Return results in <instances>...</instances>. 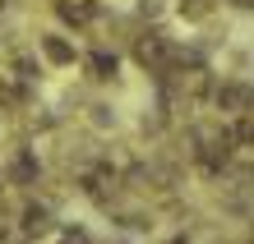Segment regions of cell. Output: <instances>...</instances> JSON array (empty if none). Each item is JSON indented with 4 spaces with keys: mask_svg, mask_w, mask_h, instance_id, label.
Instances as JSON below:
<instances>
[{
    "mask_svg": "<svg viewBox=\"0 0 254 244\" xmlns=\"http://www.w3.org/2000/svg\"><path fill=\"white\" fill-rule=\"evenodd\" d=\"M61 14H65L69 23H88V19H93V5H88V0H79V5H69V0H65V5H61Z\"/></svg>",
    "mask_w": 254,
    "mask_h": 244,
    "instance_id": "3",
    "label": "cell"
},
{
    "mask_svg": "<svg viewBox=\"0 0 254 244\" xmlns=\"http://www.w3.org/2000/svg\"><path fill=\"white\" fill-rule=\"evenodd\" d=\"M42 51H47V60H56V65H74V47H69V42L65 37H42Z\"/></svg>",
    "mask_w": 254,
    "mask_h": 244,
    "instance_id": "2",
    "label": "cell"
},
{
    "mask_svg": "<svg viewBox=\"0 0 254 244\" xmlns=\"http://www.w3.org/2000/svg\"><path fill=\"white\" fill-rule=\"evenodd\" d=\"M139 14H143V19H157V14H162V0H143Z\"/></svg>",
    "mask_w": 254,
    "mask_h": 244,
    "instance_id": "6",
    "label": "cell"
},
{
    "mask_svg": "<svg viewBox=\"0 0 254 244\" xmlns=\"http://www.w3.org/2000/svg\"><path fill=\"white\" fill-rule=\"evenodd\" d=\"M185 14H190V19H208V9H213V5H208V0H190V5H181Z\"/></svg>",
    "mask_w": 254,
    "mask_h": 244,
    "instance_id": "5",
    "label": "cell"
},
{
    "mask_svg": "<svg viewBox=\"0 0 254 244\" xmlns=\"http://www.w3.org/2000/svg\"><path fill=\"white\" fill-rule=\"evenodd\" d=\"M51 231H56L51 207H47V203H28V207H23V235L42 240V235H51Z\"/></svg>",
    "mask_w": 254,
    "mask_h": 244,
    "instance_id": "1",
    "label": "cell"
},
{
    "mask_svg": "<svg viewBox=\"0 0 254 244\" xmlns=\"http://www.w3.org/2000/svg\"><path fill=\"white\" fill-rule=\"evenodd\" d=\"M88 65H93V74H97V79H111V74H116V55H93V60H88Z\"/></svg>",
    "mask_w": 254,
    "mask_h": 244,
    "instance_id": "4",
    "label": "cell"
}]
</instances>
